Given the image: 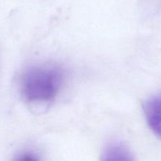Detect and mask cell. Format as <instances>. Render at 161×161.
<instances>
[{
	"instance_id": "3957f363",
	"label": "cell",
	"mask_w": 161,
	"mask_h": 161,
	"mask_svg": "<svg viewBox=\"0 0 161 161\" xmlns=\"http://www.w3.org/2000/svg\"><path fill=\"white\" fill-rule=\"evenodd\" d=\"M103 159L106 160H129L130 153L121 143L113 142L108 144L104 150Z\"/></svg>"
},
{
	"instance_id": "7a4b0ae2",
	"label": "cell",
	"mask_w": 161,
	"mask_h": 161,
	"mask_svg": "<svg viewBox=\"0 0 161 161\" xmlns=\"http://www.w3.org/2000/svg\"><path fill=\"white\" fill-rule=\"evenodd\" d=\"M144 113L153 131L161 137V94L146 101L144 104Z\"/></svg>"
},
{
	"instance_id": "6da1fadb",
	"label": "cell",
	"mask_w": 161,
	"mask_h": 161,
	"mask_svg": "<svg viewBox=\"0 0 161 161\" xmlns=\"http://www.w3.org/2000/svg\"><path fill=\"white\" fill-rule=\"evenodd\" d=\"M64 82L62 68L42 64L28 68L20 80L22 97L29 102H50L59 94Z\"/></svg>"
}]
</instances>
